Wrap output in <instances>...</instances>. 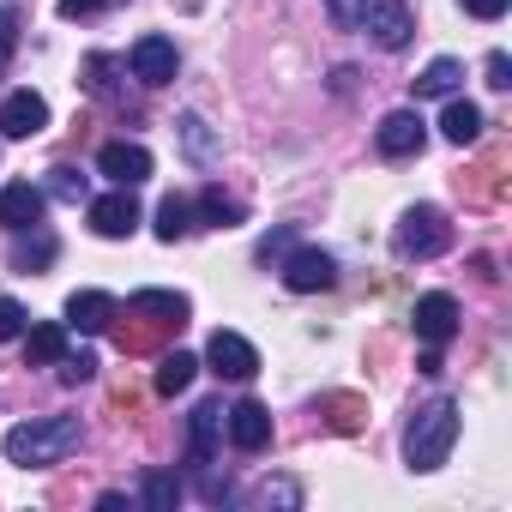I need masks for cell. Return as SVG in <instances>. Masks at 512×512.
Here are the masks:
<instances>
[{"label":"cell","mask_w":512,"mask_h":512,"mask_svg":"<svg viewBox=\"0 0 512 512\" xmlns=\"http://www.w3.org/2000/svg\"><path fill=\"white\" fill-rule=\"evenodd\" d=\"M79 440H85V422L79 416H37V422L7 428L0 452H7V464H19V470H49L67 452H79Z\"/></svg>","instance_id":"cell-1"},{"label":"cell","mask_w":512,"mask_h":512,"mask_svg":"<svg viewBox=\"0 0 512 512\" xmlns=\"http://www.w3.org/2000/svg\"><path fill=\"white\" fill-rule=\"evenodd\" d=\"M452 440H458V404L452 398H428L404 422V464L416 476H428V470H440L452 458Z\"/></svg>","instance_id":"cell-2"},{"label":"cell","mask_w":512,"mask_h":512,"mask_svg":"<svg viewBox=\"0 0 512 512\" xmlns=\"http://www.w3.org/2000/svg\"><path fill=\"white\" fill-rule=\"evenodd\" d=\"M452 247V217L440 205H410L392 229V253L398 260H440Z\"/></svg>","instance_id":"cell-3"},{"label":"cell","mask_w":512,"mask_h":512,"mask_svg":"<svg viewBox=\"0 0 512 512\" xmlns=\"http://www.w3.org/2000/svg\"><path fill=\"white\" fill-rule=\"evenodd\" d=\"M278 278H284L290 296H320V290L338 284V260H332L326 247H290L284 260H278Z\"/></svg>","instance_id":"cell-4"},{"label":"cell","mask_w":512,"mask_h":512,"mask_svg":"<svg viewBox=\"0 0 512 512\" xmlns=\"http://www.w3.org/2000/svg\"><path fill=\"white\" fill-rule=\"evenodd\" d=\"M356 31H368L374 49L398 55V49H410V37H416V13H410V0H368Z\"/></svg>","instance_id":"cell-5"},{"label":"cell","mask_w":512,"mask_h":512,"mask_svg":"<svg viewBox=\"0 0 512 512\" xmlns=\"http://www.w3.org/2000/svg\"><path fill=\"white\" fill-rule=\"evenodd\" d=\"M85 217H91V229H97L103 241H127V235L145 223V211H139L133 187H109V193L85 199Z\"/></svg>","instance_id":"cell-6"},{"label":"cell","mask_w":512,"mask_h":512,"mask_svg":"<svg viewBox=\"0 0 512 512\" xmlns=\"http://www.w3.org/2000/svg\"><path fill=\"white\" fill-rule=\"evenodd\" d=\"M410 326H416V344H428V350H446V344L458 338V302H452L446 290H428V296H416V308H410Z\"/></svg>","instance_id":"cell-7"},{"label":"cell","mask_w":512,"mask_h":512,"mask_svg":"<svg viewBox=\"0 0 512 512\" xmlns=\"http://www.w3.org/2000/svg\"><path fill=\"white\" fill-rule=\"evenodd\" d=\"M422 145H428V121H422L416 109H392V115L374 127V151H380L386 163H398V157H422Z\"/></svg>","instance_id":"cell-8"},{"label":"cell","mask_w":512,"mask_h":512,"mask_svg":"<svg viewBox=\"0 0 512 512\" xmlns=\"http://www.w3.org/2000/svg\"><path fill=\"white\" fill-rule=\"evenodd\" d=\"M223 434H229L235 452H266V446H272V410H266L260 398H241V404H229Z\"/></svg>","instance_id":"cell-9"},{"label":"cell","mask_w":512,"mask_h":512,"mask_svg":"<svg viewBox=\"0 0 512 512\" xmlns=\"http://www.w3.org/2000/svg\"><path fill=\"white\" fill-rule=\"evenodd\" d=\"M49 127V97L43 91H7L0 97V139H37Z\"/></svg>","instance_id":"cell-10"},{"label":"cell","mask_w":512,"mask_h":512,"mask_svg":"<svg viewBox=\"0 0 512 512\" xmlns=\"http://www.w3.org/2000/svg\"><path fill=\"white\" fill-rule=\"evenodd\" d=\"M223 398H205V404H193V416H187V470H205L211 458H217V440H223Z\"/></svg>","instance_id":"cell-11"},{"label":"cell","mask_w":512,"mask_h":512,"mask_svg":"<svg viewBox=\"0 0 512 512\" xmlns=\"http://www.w3.org/2000/svg\"><path fill=\"white\" fill-rule=\"evenodd\" d=\"M205 362H211L217 380H253V374H260V350H253L241 332H211Z\"/></svg>","instance_id":"cell-12"},{"label":"cell","mask_w":512,"mask_h":512,"mask_svg":"<svg viewBox=\"0 0 512 512\" xmlns=\"http://www.w3.org/2000/svg\"><path fill=\"white\" fill-rule=\"evenodd\" d=\"M175 67H181V55H175V43L169 37H139L133 49H127V73L139 79V85H169L175 79Z\"/></svg>","instance_id":"cell-13"},{"label":"cell","mask_w":512,"mask_h":512,"mask_svg":"<svg viewBox=\"0 0 512 512\" xmlns=\"http://www.w3.org/2000/svg\"><path fill=\"white\" fill-rule=\"evenodd\" d=\"M97 169L115 181V187H139V181H151V151L139 145V139H109L103 151H97Z\"/></svg>","instance_id":"cell-14"},{"label":"cell","mask_w":512,"mask_h":512,"mask_svg":"<svg viewBox=\"0 0 512 512\" xmlns=\"http://www.w3.org/2000/svg\"><path fill=\"white\" fill-rule=\"evenodd\" d=\"M43 205H49V193L37 181H7V187H0V229H7V235L37 229L43 223Z\"/></svg>","instance_id":"cell-15"},{"label":"cell","mask_w":512,"mask_h":512,"mask_svg":"<svg viewBox=\"0 0 512 512\" xmlns=\"http://www.w3.org/2000/svg\"><path fill=\"white\" fill-rule=\"evenodd\" d=\"M115 314H121V302H115L109 290H73V296H67V332L97 338V332H109Z\"/></svg>","instance_id":"cell-16"},{"label":"cell","mask_w":512,"mask_h":512,"mask_svg":"<svg viewBox=\"0 0 512 512\" xmlns=\"http://www.w3.org/2000/svg\"><path fill=\"white\" fill-rule=\"evenodd\" d=\"M127 308H133V314H151L163 332H181V326H187V314H193V302H187L181 290H133V296H127Z\"/></svg>","instance_id":"cell-17"},{"label":"cell","mask_w":512,"mask_h":512,"mask_svg":"<svg viewBox=\"0 0 512 512\" xmlns=\"http://www.w3.org/2000/svg\"><path fill=\"white\" fill-rule=\"evenodd\" d=\"M121 73H127V61H115V55H85V91L97 97V103H115V109H127V85H121Z\"/></svg>","instance_id":"cell-18"},{"label":"cell","mask_w":512,"mask_h":512,"mask_svg":"<svg viewBox=\"0 0 512 512\" xmlns=\"http://www.w3.org/2000/svg\"><path fill=\"white\" fill-rule=\"evenodd\" d=\"M175 139H181V151H187V163H193V169H217L223 139L205 127V115H193V109H187V115L175 121Z\"/></svg>","instance_id":"cell-19"},{"label":"cell","mask_w":512,"mask_h":512,"mask_svg":"<svg viewBox=\"0 0 512 512\" xmlns=\"http://www.w3.org/2000/svg\"><path fill=\"white\" fill-rule=\"evenodd\" d=\"M55 253H61V241L37 223V229H19V241H13V272H43V266H55Z\"/></svg>","instance_id":"cell-20"},{"label":"cell","mask_w":512,"mask_h":512,"mask_svg":"<svg viewBox=\"0 0 512 512\" xmlns=\"http://www.w3.org/2000/svg\"><path fill=\"white\" fill-rule=\"evenodd\" d=\"M458 85H464V61H452V55H434V61L422 67V79H410L416 103H428V97H452Z\"/></svg>","instance_id":"cell-21"},{"label":"cell","mask_w":512,"mask_h":512,"mask_svg":"<svg viewBox=\"0 0 512 512\" xmlns=\"http://www.w3.org/2000/svg\"><path fill=\"white\" fill-rule=\"evenodd\" d=\"M440 133H446L452 145H476V139H482V109L452 91V97H446V115H440Z\"/></svg>","instance_id":"cell-22"},{"label":"cell","mask_w":512,"mask_h":512,"mask_svg":"<svg viewBox=\"0 0 512 512\" xmlns=\"http://www.w3.org/2000/svg\"><path fill=\"white\" fill-rule=\"evenodd\" d=\"M67 356V320H49V326H31L25 332V362L31 368H49Z\"/></svg>","instance_id":"cell-23"},{"label":"cell","mask_w":512,"mask_h":512,"mask_svg":"<svg viewBox=\"0 0 512 512\" xmlns=\"http://www.w3.org/2000/svg\"><path fill=\"white\" fill-rule=\"evenodd\" d=\"M151 229H157V241H187V235L199 229V223H193V199L169 193V199L157 205V223H151Z\"/></svg>","instance_id":"cell-24"},{"label":"cell","mask_w":512,"mask_h":512,"mask_svg":"<svg viewBox=\"0 0 512 512\" xmlns=\"http://www.w3.org/2000/svg\"><path fill=\"white\" fill-rule=\"evenodd\" d=\"M193 374H199V356H187V350H169V356L157 362V398H181V392L193 386Z\"/></svg>","instance_id":"cell-25"},{"label":"cell","mask_w":512,"mask_h":512,"mask_svg":"<svg viewBox=\"0 0 512 512\" xmlns=\"http://www.w3.org/2000/svg\"><path fill=\"white\" fill-rule=\"evenodd\" d=\"M139 506H145V512H175V506H181V476H175V470H145Z\"/></svg>","instance_id":"cell-26"},{"label":"cell","mask_w":512,"mask_h":512,"mask_svg":"<svg viewBox=\"0 0 512 512\" xmlns=\"http://www.w3.org/2000/svg\"><path fill=\"white\" fill-rule=\"evenodd\" d=\"M193 217H205L211 229H235V223H241L247 211H241V199H229L223 187H205V193L193 199Z\"/></svg>","instance_id":"cell-27"},{"label":"cell","mask_w":512,"mask_h":512,"mask_svg":"<svg viewBox=\"0 0 512 512\" xmlns=\"http://www.w3.org/2000/svg\"><path fill=\"white\" fill-rule=\"evenodd\" d=\"M43 193H49V199H67V205H79V199H91V181H85V169H73V163H55V169H49V181H43Z\"/></svg>","instance_id":"cell-28"},{"label":"cell","mask_w":512,"mask_h":512,"mask_svg":"<svg viewBox=\"0 0 512 512\" xmlns=\"http://www.w3.org/2000/svg\"><path fill=\"white\" fill-rule=\"evenodd\" d=\"M253 506H302V482H290V476H266L260 488H253Z\"/></svg>","instance_id":"cell-29"},{"label":"cell","mask_w":512,"mask_h":512,"mask_svg":"<svg viewBox=\"0 0 512 512\" xmlns=\"http://www.w3.org/2000/svg\"><path fill=\"white\" fill-rule=\"evenodd\" d=\"M290 247H296V223H278V229H272V235H266L260 247H253V260H260V266H272V272H278V260H284Z\"/></svg>","instance_id":"cell-30"},{"label":"cell","mask_w":512,"mask_h":512,"mask_svg":"<svg viewBox=\"0 0 512 512\" xmlns=\"http://www.w3.org/2000/svg\"><path fill=\"white\" fill-rule=\"evenodd\" d=\"M61 380H67V386L97 380V350H67V356H61Z\"/></svg>","instance_id":"cell-31"},{"label":"cell","mask_w":512,"mask_h":512,"mask_svg":"<svg viewBox=\"0 0 512 512\" xmlns=\"http://www.w3.org/2000/svg\"><path fill=\"white\" fill-rule=\"evenodd\" d=\"M193 476H199V500H205V506H229V500H235V482H229V476H217L211 464H205V470H193Z\"/></svg>","instance_id":"cell-32"},{"label":"cell","mask_w":512,"mask_h":512,"mask_svg":"<svg viewBox=\"0 0 512 512\" xmlns=\"http://www.w3.org/2000/svg\"><path fill=\"white\" fill-rule=\"evenodd\" d=\"M13 55H19V13H13V7H0V79H7Z\"/></svg>","instance_id":"cell-33"},{"label":"cell","mask_w":512,"mask_h":512,"mask_svg":"<svg viewBox=\"0 0 512 512\" xmlns=\"http://www.w3.org/2000/svg\"><path fill=\"white\" fill-rule=\"evenodd\" d=\"M326 410H332V428L338 434H356L362 428V398H326Z\"/></svg>","instance_id":"cell-34"},{"label":"cell","mask_w":512,"mask_h":512,"mask_svg":"<svg viewBox=\"0 0 512 512\" xmlns=\"http://www.w3.org/2000/svg\"><path fill=\"white\" fill-rule=\"evenodd\" d=\"M25 326H31V320H25V308H19L13 296H0V344H13V338H25Z\"/></svg>","instance_id":"cell-35"},{"label":"cell","mask_w":512,"mask_h":512,"mask_svg":"<svg viewBox=\"0 0 512 512\" xmlns=\"http://www.w3.org/2000/svg\"><path fill=\"white\" fill-rule=\"evenodd\" d=\"M362 7H368V0H326V13H332L338 31H356L362 25Z\"/></svg>","instance_id":"cell-36"},{"label":"cell","mask_w":512,"mask_h":512,"mask_svg":"<svg viewBox=\"0 0 512 512\" xmlns=\"http://www.w3.org/2000/svg\"><path fill=\"white\" fill-rule=\"evenodd\" d=\"M61 7V19H91V13H109L115 0H55Z\"/></svg>","instance_id":"cell-37"},{"label":"cell","mask_w":512,"mask_h":512,"mask_svg":"<svg viewBox=\"0 0 512 512\" xmlns=\"http://www.w3.org/2000/svg\"><path fill=\"white\" fill-rule=\"evenodd\" d=\"M458 7H464L470 19H482V25H494V19H500V13L512 7V0H458Z\"/></svg>","instance_id":"cell-38"},{"label":"cell","mask_w":512,"mask_h":512,"mask_svg":"<svg viewBox=\"0 0 512 512\" xmlns=\"http://www.w3.org/2000/svg\"><path fill=\"white\" fill-rule=\"evenodd\" d=\"M488 85H494V91H506V85H512V61H506V49H494V55H488Z\"/></svg>","instance_id":"cell-39"}]
</instances>
